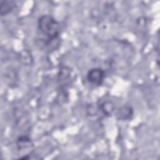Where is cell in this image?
<instances>
[{
	"mask_svg": "<svg viewBox=\"0 0 160 160\" xmlns=\"http://www.w3.org/2000/svg\"><path fill=\"white\" fill-rule=\"evenodd\" d=\"M38 26L47 39L59 38L60 25L51 16L42 15L40 16L38 20Z\"/></svg>",
	"mask_w": 160,
	"mask_h": 160,
	"instance_id": "obj_1",
	"label": "cell"
},
{
	"mask_svg": "<svg viewBox=\"0 0 160 160\" xmlns=\"http://www.w3.org/2000/svg\"><path fill=\"white\" fill-rule=\"evenodd\" d=\"M105 78L104 71L99 68H92L87 73V79L92 85L99 86L104 81Z\"/></svg>",
	"mask_w": 160,
	"mask_h": 160,
	"instance_id": "obj_2",
	"label": "cell"
},
{
	"mask_svg": "<svg viewBox=\"0 0 160 160\" xmlns=\"http://www.w3.org/2000/svg\"><path fill=\"white\" fill-rule=\"evenodd\" d=\"M115 115L118 120H128L133 116V109L131 106H123L116 110Z\"/></svg>",
	"mask_w": 160,
	"mask_h": 160,
	"instance_id": "obj_3",
	"label": "cell"
},
{
	"mask_svg": "<svg viewBox=\"0 0 160 160\" xmlns=\"http://www.w3.org/2000/svg\"><path fill=\"white\" fill-rule=\"evenodd\" d=\"M16 6L13 1H0V14L2 16L9 14Z\"/></svg>",
	"mask_w": 160,
	"mask_h": 160,
	"instance_id": "obj_4",
	"label": "cell"
},
{
	"mask_svg": "<svg viewBox=\"0 0 160 160\" xmlns=\"http://www.w3.org/2000/svg\"><path fill=\"white\" fill-rule=\"evenodd\" d=\"M99 108L104 115L110 116L115 111V105L111 101H105L101 104Z\"/></svg>",
	"mask_w": 160,
	"mask_h": 160,
	"instance_id": "obj_5",
	"label": "cell"
},
{
	"mask_svg": "<svg viewBox=\"0 0 160 160\" xmlns=\"http://www.w3.org/2000/svg\"><path fill=\"white\" fill-rule=\"evenodd\" d=\"M16 145L19 150L27 149L32 146V141L27 136H20L17 139Z\"/></svg>",
	"mask_w": 160,
	"mask_h": 160,
	"instance_id": "obj_6",
	"label": "cell"
}]
</instances>
